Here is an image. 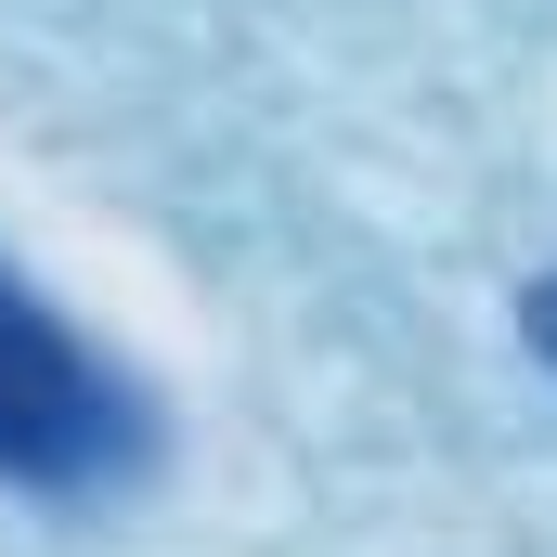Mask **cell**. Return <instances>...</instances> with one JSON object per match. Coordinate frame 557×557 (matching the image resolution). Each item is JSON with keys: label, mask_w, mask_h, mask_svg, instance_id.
I'll return each mask as SVG.
<instances>
[{"label": "cell", "mask_w": 557, "mask_h": 557, "mask_svg": "<svg viewBox=\"0 0 557 557\" xmlns=\"http://www.w3.org/2000/svg\"><path fill=\"white\" fill-rule=\"evenodd\" d=\"M131 454V416L104 389V363L26 298L0 285V480H39V493H78Z\"/></svg>", "instance_id": "obj_1"}, {"label": "cell", "mask_w": 557, "mask_h": 557, "mask_svg": "<svg viewBox=\"0 0 557 557\" xmlns=\"http://www.w3.org/2000/svg\"><path fill=\"white\" fill-rule=\"evenodd\" d=\"M519 324H532V350H545V363H557V273L532 285V298H519Z\"/></svg>", "instance_id": "obj_2"}]
</instances>
